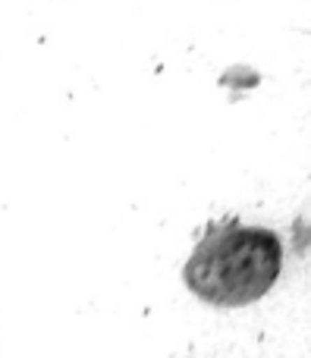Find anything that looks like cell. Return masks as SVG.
<instances>
[{
  "label": "cell",
  "mask_w": 311,
  "mask_h": 358,
  "mask_svg": "<svg viewBox=\"0 0 311 358\" xmlns=\"http://www.w3.org/2000/svg\"><path fill=\"white\" fill-rule=\"evenodd\" d=\"M280 239L270 229L226 220L211 227L195 245L182 280L201 302L217 308H239L258 302L274 286V280L280 277Z\"/></svg>",
  "instance_id": "6da1fadb"
}]
</instances>
